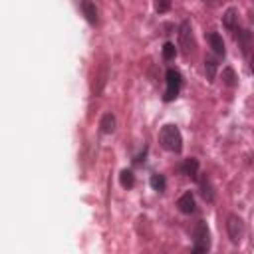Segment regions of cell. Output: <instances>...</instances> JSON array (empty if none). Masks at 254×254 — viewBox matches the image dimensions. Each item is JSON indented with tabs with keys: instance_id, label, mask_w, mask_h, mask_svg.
Listing matches in <instances>:
<instances>
[{
	"instance_id": "44dd1931",
	"label": "cell",
	"mask_w": 254,
	"mask_h": 254,
	"mask_svg": "<svg viewBox=\"0 0 254 254\" xmlns=\"http://www.w3.org/2000/svg\"><path fill=\"white\" fill-rule=\"evenodd\" d=\"M250 69H252V73H254V54H252V60H250Z\"/></svg>"
},
{
	"instance_id": "4fadbf2b",
	"label": "cell",
	"mask_w": 254,
	"mask_h": 254,
	"mask_svg": "<svg viewBox=\"0 0 254 254\" xmlns=\"http://www.w3.org/2000/svg\"><path fill=\"white\" fill-rule=\"evenodd\" d=\"M99 127H101V133H113L115 131V117L113 113H105L99 121Z\"/></svg>"
},
{
	"instance_id": "2e32d148",
	"label": "cell",
	"mask_w": 254,
	"mask_h": 254,
	"mask_svg": "<svg viewBox=\"0 0 254 254\" xmlns=\"http://www.w3.org/2000/svg\"><path fill=\"white\" fill-rule=\"evenodd\" d=\"M119 183H121V187H125V189H131L133 185H135V177H133V173L131 171H121V175H119Z\"/></svg>"
},
{
	"instance_id": "ba28073f",
	"label": "cell",
	"mask_w": 254,
	"mask_h": 254,
	"mask_svg": "<svg viewBox=\"0 0 254 254\" xmlns=\"http://www.w3.org/2000/svg\"><path fill=\"white\" fill-rule=\"evenodd\" d=\"M198 189H200V196L206 200V202H212L214 200V187H212V183H210V179L206 177V175H202V177H198Z\"/></svg>"
},
{
	"instance_id": "30bf717a",
	"label": "cell",
	"mask_w": 254,
	"mask_h": 254,
	"mask_svg": "<svg viewBox=\"0 0 254 254\" xmlns=\"http://www.w3.org/2000/svg\"><path fill=\"white\" fill-rule=\"evenodd\" d=\"M179 40H181V46L185 48V52H189V48L192 46V36H190V24L189 22H183L181 28H179Z\"/></svg>"
},
{
	"instance_id": "9a60e30c",
	"label": "cell",
	"mask_w": 254,
	"mask_h": 254,
	"mask_svg": "<svg viewBox=\"0 0 254 254\" xmlns=\"http://www.w3.org/2000/svg\"><path fill=\"white\" fill-rule=\"evenodd\" d=\"M151 187H153V190H157V192H163L165 190V187H167V181H165V177L163 175H159V173H155V175H151Z\"/></svg>"
},
{
	"instance_id": "8fae6325",
	"label": "cell",
	"mask_w": 254,
	"mask_h": 254,
	"mask_svg": "<svg viewBox=\"0 0 254 254\" xmlns=\"http://www.w3.org/2000/svg\"><path fill=\"white\" fill-rule=\"evenodd\" d=\"M81 10H83V16L89 24H95L97 22V8L91 0H81Z\"/></svg>"
},
{
	"instance_id": "7402d4cb",
	"label": "cell",
	"mask_w": 254,
	"mask_h": 254,
	"mask_svg": "<svg viewBox=\"0 0 254 254\" xmlns=\"http://www.w3.org/2000/svg\"><path fill=\"white\" fill-rule=\"evenodd\" d=\"M204 2H208V4H212V6H214V4H218V0H204Z\"/></svg>"
},
{
	"instance_id": "d6986e66",
	"label": "cell",
	"mask_w": 254,
	"mask_h": 254,
	"mask_svg": "<svg viewBox=\"0 0 254 254\" xmlns=\"http://www.w3.org/2000/svg\"><path fill=\"white\" fill-rule=\"evenodd\" d=\"M169 8H171V0H155V10H157L159 14L167 12Z\"/></svg>"
},
{
	"instance_id": "ac0fdd59",
	"label": "cell",
	"mask_w": 254,
	"mask_h": 254,
	"mask_svg": "<svg viewBox=\"0 0 254 254\" xmlns=\"http://www.w3.org/2000/svg\"><path fill=\"white\" fill-rule=\"evenodd\" d=\"M236 40L240 42V46H242V52H246V50H248V42H250V32H248V30H238V36H236Z\"/></svg>"
},
{
	"instance_id": "6da1fadb",
	"label": "cell",
	"mask_w": 254,
	"mask_h": 254,
	"mask_svg": "<svg viewBox=\"0 0 254 254\" xmlns=\"http://www.w3.org/2000/svg\"><path fill=\"white\" fill-rule=\"evenodd\" d=\"M159 141L163 145V149L171 151V153H181L183 151V135L179 131L177 125H165L159 133Z\"/></svg>"
},
{
	"instance_id": "7c38bea8",
	"label": "cell",
	"mask_w": 254,
	"mask_h": 254,
	"mask_svg": "<svg viewBox=\"0 0 254 254\" xmlns=\"http://www.w3.org/2000/svg\"><path fill=\"white\" fill-rule=\"evenodd\" d=\"M216 67H218V64H216V60L214 58H204V73H206V79L208 81H214V77H216Z\"/></svg>"
},
{
	"instance_id": "5bb4252c",
	"label": "cell",
	"mask_w": 254,
	"mask_h": 254,
	"mask_svg": "<svg viewBox=\"0 0 254 254\" xmlns=\"http://www.w3.org/2000/svg\"><path fill=\"white\" fill-rule=\"evenodd\" d=\"M222 83H224L226 87H234V85L238 83V77H236V73H234L232 67H224V69H222Z\"/></svg>"
},
{
	"instance_id": "277c9868",
	"label": "cell",
	"mask_w": 254,
	"mask_h": 254,
	"mask_svg": "<svg viewBox=\"0 0 254 254\" xmlns=\"http://www.w3.org/2000/svg\"><path fill=\"white\" fill-rule=\"evenodd\" d=\"M226 232H228L230 242L238 244L242 240V234H244V222H242V218L236 216V214H228V218H226Z\"/></svg>"
},
{
	"instance_id": "8992f818",
	"label": "cell",
	"mask_w": 254,
	"mask_h": 254,
	"mask_svg": "<svg viewBox=\"0 0 254 254\" xmlns=\"http://www.w3.org/2000/svg\"><path fill=\"white\" fill-rule=\"evenodd\" d=\"M177 206H179V210H181L183 214H192V212H194V206H196L192 192H190V190L183 192V194L179 196V200H177Z\"/></svg>"
},
{
	"instance_id": "7a4b0ae2",
	"label": "cell",
	"mask_w": 254,
	"mask_h": 254,
	"mask_svg": "<svg viewBox=\"0 0 254 254\" xmlns=\"http://www.w3.org/2000/svg\"><path fill=\"white\" fill-rule=\"evenodd\" d=\"M165 81H167V89H165L163 99H165V101H173V99L181 93V87H183V75H181L175 67H169L167 73H165Z\"/></svg>"
},
{
	"instance_id": "3957f363",
	"label": "cell",
	"mask_w": 254,
	"mask_h": 254,
	"mask_svg": "<svg viewBox=\"0 0 254 254\" xmlns=\"http://www.w3.org/2000/svg\"><path fill=\"white\" fill-rule=\"evenodd\" d=\"M210 248V230L204 220H198L194 226V242H192V252H206Z\"/></svg>"
},
{
	"instance_id": "9c48e42d",
	"label": "cell",
	"mask_w": 254,
	"mask_h": 254,
	"mask_svg": "<svg viewBox=\"0 0 254 254\" xmlns=\"http://www.w3.org/2000/svg\"><path fill=\"white\" fill-rule=\"evenodd\" d=\"M222 24H224V28L228 32H236V28H238V10L232 8V6L226 8V12L222 16Z\"/></svg>"
},
{
	"instance_id": "52a82bcc",
	"label": "cell",
	"mask_w": 254,
	"mask_h": 254,
	"mask_svg": "<svg viewBox=\"0 0 254 254\" xmlns=\"http://www.w3.org/2000/svg\"><path fill=\"white\" fill-rule=\"evenodd\" d=\"M179 171L187 177H190L192 181H198V161L196 159H185L181 165H179Z\"/></svg>"
},
{
	"instance_id": "e0dca14e",
	"label": "cell",
	"mask_w": 254,
	"mask_h": 254,
	"mask_svg": "<svg viewBox=\"0 0 254 254\" xmlns=\"http://www.w3.org/2000/svg\"><path fill=\"white\" fill-rule=\"evenodd\" d=\"M177 56V48H175V44L173 42H165L163 44V58L169 62V60H173Z\"/></svg>"
},
{
	"instance_id": "ffe728a7",
	"label": "cell",
	"mask_w": 254,
	"mask_h": 254,
	"mask_svg": "<svg viewBox=\"0 0 254 254\" xmlns=\"http://www.w3.org/2000/svg\"><path fill=\"white\" fill-rule=\"evenodd\" d=\"M145 153H147V149H143V153H141V155H137V157L133 159V163H135V165H139L141 161H145Z\"/></svg>"
},
{
	"instance_id": "5b68a950",
	"label": "cell",
	"mask_w": 254,
	"mask_h": 254,
	"mask_svg": "<svg viewBox=\"0 0 254 254\" xmlns=\"http://www.w3.org/2000/svg\"><path fill=\"white\" fill-rule=\"evenodd\" d=\"M206 40H208V46L212 48V52H214L218 58H224V56H226V48H224L222 36H220L218 32H208V34H206Z\"/></svg>"
}]
</instances>
